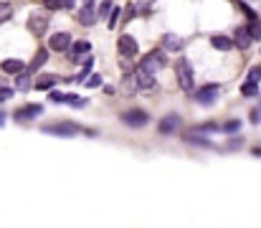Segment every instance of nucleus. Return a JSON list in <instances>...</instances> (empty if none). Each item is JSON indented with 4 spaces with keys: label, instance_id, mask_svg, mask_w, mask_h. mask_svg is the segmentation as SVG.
<instances>
[{
    "label": "nucleus",
    "instance_id": "obj_23",
    "mask_svg": "<svg viewBox=\"0 0 261 228\" xmlns=\"http://www.w3.org/2000/svg\"><path fill=\"white\" fill-rule=\"evenodd\" d=\"M56 84V76H41L38 81H36V89H41V91H46V89H51Z\"/></svg>",
    "mask_w": 261,
    "mask_h": 228
},
{
    "label": "nucleus",
    "instance_id": "obj_12",
    "mask_svg": "<svg viewBox=\"0 0 261 228\" xmlns=\"http://www.w3.org/2000/svg\"><path fill=\"white\" fill-rule=\"evenodd\" d=\"M41 112H43V107H41V104H26L23 109H18V112H16V119H18V122H28V119H36Z\"/></svg>",
    "mask_w": 261,
    "mask_h": 228
},
{
    "label": "nucleus",
    "instance_id": "obj_10",
    "mask_svg": "<svg viewBox=\"0 0 261 228\" xmlns=\"http://www.w3.org/2000/svg\"><path fill=\"white\" fill-rule=\"evenodd\" d=\"M122 122L124 124H130V127H145L147 122H150V117L142 112V109H134V112H127V114H122Z\"/></svg>",
    "mask_w": 261,
    "mask_h": 228
},
{
    "label": "nucleus",
    "instance_id": "obj_33",
    "mask_svg": "<svg viewBox=\"0 0 261 228\" xmlns=\"http://www.w3.org/2000/svg\"><path fill=\"white\" fill-rule=\"evenodd\" d=\"M8 10H10L8 3H0V18H8Z\"/></svg>",
    "mask_w": 261,
    "mask_h": 228
},
{
    "label": "nucleus",
    "instance_id": "obj_21",
    "mask_svg": "<svg viewBox=\"0 0 261 228\" xmlns=\"http://www.w3.org/2000/svg\"><path fill=\"white\" fill-rule=\"evenodd\" d=\"M241 94L244 97H256L259 94V84L256 81H248V79H246V84L241 86Z\"/></svg>",
    "mask_w": 261,
    "mask_h": 228
},
{
    "label": "nucleus",
    "instance_id": "obj_14",
    "mask_svg": "<svg viewBox=\"0 0 261 228\" xmlns=\"http://www.w3.org/2000/svg\"><path fill=\"white\" fill-rule=\"evenodd\" d=\"M99 18H97V10L92 8V3H86L82 10H79V23H82V26H94Z\"/></svg>",
    "mask_w": 261,
    "mask_h": 228
},
{
    "label": "nucleus",
    "instance_id": "obj_25",
    "mask_svg": "<svg viewBox=\"0 0 261 228\" xmlns=\"http://www.w3.org/2000/svg\"><path fill=\"white\" fill-rule=\"evenodd\" d=\"M206 132H218V124H200V127H196L190 134H206Z\"/></svg>",
    "mask_w": 261,
    "mask_h": 228
},
{
    "label": "nucleus",
    "instance_id": "obj_31",
    "mask_svg": "<svg viewBox=\"0 0 261 228\" xmlns=\"http://www.w3.org/2000/svg\"><path fill=\"white\" fill-rule=\"evenodd\" d=\"M238 127H241V122H228V124H226V127H223V130H226V132H236Z\"/></svg>",
    "mask_w": 261,
    "mask_h": 228
},
{
    "label": "nucleus",
    "instance_id": "obj_34",
    "mask_svg": "<svg viewBox=\"0 0 261 228\" xmlns=\"http://www.w3.org/2000/svg\"><path fill=\"white\" fill-rule=\"evenodd\" d=\"M64 8H76V0H64Z\"/></svg>",
    "mask_w": 261,
    "mask_h": 228
},
{
    "label": "nucleus",
    "instance_id": "obj_1",
    "mask_svg": "<svg viewBox=\"0 0 261 228\" xmlns=\"http://www.w3.org/2000/svg\"><path fill=\"white\" fill-rule=\"evenodd\" d=\"M175 76H178V84L183 91H193V66L185 56H180L178 64H175Z\"/></svg>",
    "mask_w": 261,
    "mask_h": 228
},
{
    "label": "nucleus",
    "instance_id": "obj_16",
    "mask_svg": "<svg viewBox=\"0 0 261 228\" xmlns=\"http://www.w3.org/2000/svg\"><path fill=\"white\" fill-rule=\"evenodd\" d=\"M46 61H49V51H46V49H41L36 56H33V61L28 64L26 71H28V74H36V71H38V68H41L43 64H46Z\"/></svg>",
    "mask_w": 261,
    "mask_h": 228
},
{
    "label": "nucleus",
    "instance_id": "obj_26",
    "mask_svg": "<svg viewBox=\"0 0 261 228\" xmlns=\"http://www.w3.org/2000/svg\"><path fill=\"white\" fill-rule=\"evenodd\" d=\"M84 84H86L89 89H97V86H101V76H99V74H89Z\"/></svg>",
    "mask_w": 261,
    "mask_h": 228
},
{
    "label": "nucleus",
    "instance_id": "obj_19",
    "mask_svg": "<svg viewBox=\"0 0 261 228\" xmlns=\"http://www.w3.org/2000/svg\"><path fill=\"white\" fill-rule=\"evenodd\" d=\"M248 20H251V23H248V33H251V38L256 41V38H261V20L259 18H248Z\"/></svg>",
    "mask_w": 261,
    "mask_h": 228
},
{
    "label": "nucleus",
    "instance_id": "obj_6",
    "mask_svg": "<svg viewBox=\"0 0 261 228\" xmlns=\"http://www.w3.org/2000/svg\"><path fill=\"white\" fill-rule=\"evenodd\" d=\"M66 51H69V61L79 64V61H84V59H86V53L92 51V46H89L86 41H76V43H71Z\"/></svg>",
    "mask_w": 261,
    "mask_h": 228
},
{
    "label": "nucleus",
    "instance_id": "obj_32",
    "mask_svg": "<svg viewBox=\"0 0 261 228\" xmlns=\"http://www.w3.org/2000/svg\"><path fill=\"white\" fill-rule=\"evenodd\" d=\"M251 122H254V124H259V122H261V107L251 112Z\"/></svg>",
    "mask_w": 261,
    "mask_h": 228
},
{
    "label": "nucleus",
    "instance_id": "obj_3",
    "mask_svg": "<svg viewBox=\"0 0 261 228\" xmlns=\"http://www.w3.org/2000/svg\"><path fill=\"white\" fill-rule=\"evenodd\" d=\"M43 132L56 134V137H76L82 132V127H79V124H71V122H53V124H43Z\"/></svg>",
    "mask_w": 261,
    "mask_h": 228
},
{
    "label": "nucleus",
    "instance_id": "obj_28",
    "mask_svg": "<svg viewBox=\"0 0 261 228\" xmlns=\"http://www.w3.org/2000/svg\"><path fill=\"white\" fill-rule=\"evenodd\" d=\"M248 81H256V84L261 81V66H254L251 71H248Z\"/></svg>",
    "mask_w": 261,
    "mask_h": 228
},
{
    "label": "nucleus",
    "instance_id": "obj_35",
    "mask_svg": "<svg viewBox=\"0 0 261 228\" xmlns=\"http://www.w3.org/2000/svg\"><path fill=\"white\" fill-rule=\"evenodd\" d=\"M5 124V112H0V127Z\"/></svg>",
    "mask_w": 261,
    "mask_h": 228
},
{
    "label": "nucleus",
    "instance_id": "obj_27",
    "mask_svg": "<svg viewBox=\"0 0 261 228\" xmlns=\"http://www.w3.org/2000/svg\"><path fill=\"white\" fill-rule=\"evenodd\" d=\"M109 10H112V3H109V0H101V5H99V10H97V18H107Z\"/></svg>",
    "mask_w": 261,
    "mask_h": 228
},
{
    "label": "nucleus",
    "instance_id": "obj_13",
    "mask_svg": "<svg viewBox=\"0 0 261 228\" xmlns=\"http://www.w3.org/2000/svg\"><path fill=\"white\" fill-rule=\"evenodd\" d=\"M251 33H248V28L246 26H238L236 28V33H233V46H238V49H248L251 46Z\"/></svg>",
    "mask_w": 261,
    "mask_h": 228
},
{
    "label": "nucleus",
    "instance_id": "obj_8",
    "mask_svg": "<svg viewBox=\"0 0 261 228\" xmlns=\"http://www.w3.org/2000/svg\"><path fill=\"white\" fill-rule=\"evenodd\" d=\"M119 53L124 59H134V56L140 53V46L132 36H119Z\"/></svg>",
    "mask_w": 261,
    "mask_h": 228
},
{
    "label": "nucleus",
    "instance_id": "obj_22",
    "mask_svg": "<svg viewBox=\"0 0 261 228\" xmlns=\"http://www.w3.org/2000/svg\"><path fill=\"white\" fill-rule=\"evenodd\" d=\"M165 49H170V51H180V49H183V41L167 33V36H165Z\"/></svg>",
    "mask_w": 261,
    "mask_h": 228
},
{
    "label": "nucleus",
    "instance_id": "obj_7",
    "mask_svg": "<svg viewBox=\"0 0 261 228\" xmlns=\"http://www.w3.org/2000/svg\"><path fill=\"white\" fill-rule=\"evenodd\" d=\"M218 94H221V86L218 84H208V86H203V89H198V94H196V99L200 101V104H213L215 99H218Z\"/></svg>",
    "mask_w": 261,
    "mask_h": 228
},
{
    "label": "nucleus",
    "instance_id": "obj_4",
    "mask_svg": "<svg viewBox=\"0 0 261 228\" xmlns=\"http://www.w3.org/2000/svg\"><path fill=\"white\" fill-rule=\"evenodd\" d=\"M49 28V16L46 13H31L28 18V31L33 33V36H43Z\"/></svg>",
    "mask_w": 261,
    "mask_h": 228
},
{
    "label": "nucleus",
    "instance_id": "obj_30",
    "mask_svg": "<svg viewBox=\"0 0 261 228\" xmlns=\"http://www.w3.org/2000/svg\"><path fill=\"white\" fill-rule=\"evenodd\" d=\"M13 97V89H8V86H0V101H5Z\"/></svg>",
    "mask_w": 261,
    "mask_h": 228
},
{
    "label": "nucleus",
    "instance_id": "obj_29",
    "mask_svg": "<svg viewBox=\"0 0 261 228\" xmlns=\"http://www.w3.org/2000/svg\"><path fill=\"white\" fill-rule=\"evenodd\" d=\"M43 5L49 10H59V8H64V0H43Z\"/></svg>",
    "mask_w": 261,
    "mask_h": 228
},
{
    "label": "nucleus",
    "instance_id": "obj_11",
    "mask_svg": "<svg viewBox=\"0 0 261 228\" xmlns=\"http://www.w3.org/2000/svg\"><path fill=\"white\" fill-rule=\"evenodd\" d=\"M71 46V36L66 31H61V33H53V36L49 38V49H53V51H66Z\"/></svg>",
    "mask_w": 261,
    "mask_h": 228
},
{
    "label": "nucleus",
    "instance_id": "obj_9",
    "mask_svg": "<svg viewBox=\"0 0 261 228\" xmlns=\"http://www.w3.org/2000/svg\"><path fill=\"white\" fill-rule=\"evenodd\" d=\"M134 84H137L140 89H152L155 86V74L142 68V66H137L134 68Z\"/></svg>",
    "mask_w": 261,
    "mask_h": 228
},
{
    "label": "nucleus",
    "instance_id": "obj_18",
    "mask_svg": "<svg viewBox=\"0 0 261 228\" xmlns=\"http://www.w3.org/2000/svg\"><path fill=\"white\" fill-rule=\"evenodd\" d=\"M49 99L51 101H59V104H61V101H69V104H74V101H76V94H64V91H51V94H49Z\"/></svg>",
    "mask_w": 261,
    "mask_h": 228
},
{
    "label": "nucleus",
    "instance_id": "obj_5",
    "mask_svg": "<svg viewBox=\"0 0 261 228\" xmlns=\"http://www.w3.org/2000/svg\"><path fill=\"white\" fill-rule=\"evenodd\" d=\"M178 127H180V117H178V114H167V117H163L160 122H157V132L165 134V137L175 134Z\"/></svg>",
    "mask_w": 261,
    "mask_h": 228
},
{
    "label": "nucleus",
    "instance_id": "obj_24",
    "mask_svg": "<svg viewBox=\"0 0 261 228\" xmlns=\"http://www.w3.org/2000/svg\"><path fill=\"white\" fill-rule=\"evenodd\" d=\"M16 86H18V89H28V86H31V74H28V71H20Z\"/></svg>",
    "mask_w": 261,
    "mask_h": 228
},
{
    "label": "nucleus",
    "instance_id": "obj_15",
    "mask_svg": "<svg viewBox=\"0 0 261 228\" xmlns=\"http://www.w3.org/2000/svg\"><path fill=\"white\" fill-rule=\"evenodd\" d=\"M0 68H3L5 74H13V76H18L20 71H26V64H23V61H18V59H8V61L0 64Z\"/></svg>",
    "mask_w": 261,
    "mask_h": 228
},
{
    "label": "nucleus",
    "instance_id": "obj_20",
    "mask_svg": "<svg viewBox=\"0 0 261 228\" xmlns=\"http://www.w3.org/2000/svg\"><path fill=\"white\" fill-rule=\"evenodd\" d=\"M119 13H122V8L119 5H112V10H109V31H114L117 28V20H119Z\"/></svg>",
    "mask_w": 261,
    "mask_h": 228
},
{
    "label": "nucleus",
    "instance_id": "obj_2",
    "mask_svg": "<svg viewBox=\"0 0 261 228\" xmlns=\"http://www.w3.org/2000/svg\"><path fill=\"white\" fill-rule=\"evenodd\" d=\"M165 64H167V56H165V51H163V49L150 51L147 56H142V61H140V66H142V68H147V71H152V74H157Z\"/></svg>",
    "mask_w": 261,
    "mask_h": 228
},
{
    "label": "nucleus",
    "instance_id": "obj_17",
    "mask_svg": "<svg viewBox=\"0 0 261 228\" xmlns=\"http://www.w3.org/2000/svg\"><path fill=\"white\" fill-rule=\"evenodd\" d=\"M211 43H213L218 51H231V49H233V41H231L228 36H213Z\"/></svg>",
    "mask_w": 261,
    "mask_h": 228
}]
</instances>
